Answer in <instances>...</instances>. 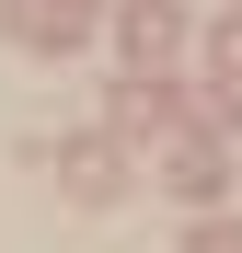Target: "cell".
<instances>
[{
	"label": "cell",
	"mask_w": 242,
	"mask_h": 253,
	"mask_svg": "<svg viewBox=\"0 0 242 253\" xmlns=\"http://www.w3.org/2000/svg\"><path fill=\"white\" fill-rule=\"evenodd\" d=\"M196 253H242V230H231V219H208V230H196Z\"/></svg>",
	"instance_id": "6"
},
{
	"label": "cell",
	"mask_w": 242,
	"mask_h": 253,
	"mask_svg": "<svg viewBox=\"0 0 242 253\" xmlns=\"http://www.w3.org/2000/svg\"><path fill=\"white\" fill-rule=\"evenodd\" d=\"M115 184H127V173H115V150L81 138V150H69V196H115Z\"/></svg>",
	"instance_id": "2"
},
{
	"label": "cell",
	"mask_w": 242,
	"mask_h": 253,
	"mask_svg": "<svg viewBox=\"0 0 242 253\" xmlns=\"http://www.w3.org/2000/svg\"><path fill=\"white\" fill-rule=\"evenodd\" d=\"M23 35H35V46H58V35H81V0H23V12H12Z\"/></svg>",
	"instance_id": "3"
},
{
	"label": "cell",
	"mask_w": 242,
	"mask_h": 253,
	"mask_svg": "<svg viewBox=\"0 0 242 253\" xmlns=\"http://www.w3.org/2000/svg\"><path fill=\"white\" fill-rule=\"evenodd\" d=\"M173 184L185 196H219V150H173Z\"/></svg>",
	"instance_id": "4"
},
{
	"label": "cell",
	"mask_w": 242,
	"mask_h": 253,
	"mask_svg": "<svg viewBox=\"0 0 242 253\" xmlns=\"http://www.w3.org/2000/svg\"><path fill=\"white\" fill-rule=\"evenodd\" d=\"M219 81H231V92H242V23L219 35Z\"/></svg>",
	"instance_id": "5"
},
{
	"label": "cell",
	"mask_w": 242,
	"mask_h": 253,
	"mask_svg": "<svg viewBox=\"0 0 242 253\" xmlns=\"http://www.w3.org/2000/svg\"><path fill=\"white\" fill-rule=\"evenodd\" d=\"M173 46H185V23L161 12V0H139V12H127V58L139 69H173Z\"/></svg>",
	"instance_id": "1"
}]
</instances>
